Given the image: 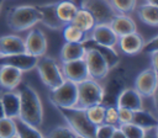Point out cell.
Instances as JSON below:
<instances>
[{
  "label": "cell",
  "instance_id": "cell-9",
  "mask_svg": "<svg viewBox=\"0 0 158 138\" xmlns=\"http://www.w3.org/2000/svg\"><path fill=\"white\" fill-rule=\"evenodd\" d=\"M142 97H151L156 95L157 90V70L151 68L141 71L136 80L133 87Z\"/></svg>",
  "mask_w": 158,
  "mask_h": 138
},
{
  "label": "cell",
  "instance_id": "cell-14",
  "mask_svg": "<svg viewBox=\"0 0 158 138\" xmlns=\"http://www.w3.org/2000/svg\"><path fill=\"white\" fill-rule=\"evenodd\" d=\"M125 89V80L121 75L116 74L114 75L106 84L104 89V95H102V101L101 104L104 106H116V100L120 92Z\"/></svg>",
  "mask_w": 158,
  "mask_h": 138
},
{
  "label": "cell",
  "instance_id": "cell-37",
  "mask_svg": "<svg viewBox=\"0 0 158 138\" xmlns=\"http://www.w3.org/2000/svg\"><path fill=\"white\" fill-rule=\"evenodd\" d=\"M117 113H118V124L120 123L132 122V113H133V111H131L128 108H125V107H117Z\"/></svg>",
  "mask_w": 158,
  "mask_h": 138
},
{
  "label": "cell",
  "instance_id": "cell-36",
  "mask_svg": "<svg viewBox=\"0 0 158 138\" xmlns=\"http://www.w3.org/2000/svg\"><path fill=\"white\" fill-rule=\"evenodd\" d=\"M117 126H112L109 123H101L99 126H96V131H95V137H101V138H112V133L115 131Z\"/></svg>",
  "mask_w": 158,
  "mask_h": 138
},
{
  "label": "cell",
  "instance_id": "cell-23",
  "mask_svg": "<svg viewBox=\"0 0 158 138\" xmlns=\"http://www.w3.org/2000/svg\"><path fill=\"white\" fill-rule=\"evenodd\" d=\"M86 48L83 43L79 42H65L60 49V60L62 62H70L84 58Z\"/></svg>",
  "mask_w": 158,
  "mask_h": 138
},
{
  "label": "cell",
  "instance_id": "cell-40",
  "mask_svg": "<svg viewBox=\"0 0 158 138\" xmlns=\"http://www.w3.org/2000/svg\"><path fill=\"white\" fill-rule=\"evenodd\" d=\"M112 138H125V136H123L122 131L118 128V126L115 128V131H114V133H112Z\"/></svg>",
  "mask_w": 158,
  "mask_h": 138
},
{
  "label": "cell",
  "instance_id": "cell-31",
  "mask_svg": "<svg viewBox=\"0 0 158 138\" xmlns=\"http://www.w3.org/2000/svg\"><path fill=\"white\" fill-rule=\"evenodd\" d=\"M0 137L1 138L16 137V124L14 118H10V117L0 118Z\"/></svg>",
  "mask_w": 158,
  "mask_h": 138
},
{
  "label": "cell",
  "instance_id": "cell-19",
  "mask_svg": "<svg viewBox=\"0 0 158 138\" xmlns=\"http://www.w3.org/2000/svg\"><path fill=\"white\" fill-rule=\"evenodd\" d=\"M25 52V41L16 34H5L0 37V57Z\"/></svg>",
  "mask_w": 158,
  "mask_h": 138
},
{
  "label": "cell",
  "instance_id": "cell-17",
  "mask_svg": "<svg viewBox=\"0 0 158 138\" xmlns=\"http://www.w3.org/2000/svg\"><path fill=\"white\" fill-rule=\"evenodd\" d=\"M37 9L41 14V23L51 30H62L64 23L58 18L56 11V2L37 5Z\"/></svg>",
  "mask_w": 158,
  "mask_h": 138
},
{
  "label": "cell",
  "instance_id": "cell-35",
  "mask_svg": "<svg viewBox=\"0 0 158 138\" xmlns=\"http://www.w3.org/2000/svg\"><path fill=\"white\" fill-rule=\"evenodd\" d=\"M48 137H78L69 126H58L48 132Z\"/></svg>",
  "mask_w": 158,
  "mask_h": 138
},
{
  "label": "cell",
  "instance_id": "cell-18",
  "mask_svg": "<svg viewBox=\"0 0 158 138\" xmlns=\"http://www.w3.org/2000/svg\"><path fill=\"white\" fill-rule=\"evenodd\" d=\"M143 43H144L143 37L137 31L123 34V36L118 37V39H117V44H118L120 49L123 53L130 54V55L139 53L141 49H142Z\"/></svg>",
  "mask_w": 158,
  "mask_h": 138
},
{
  "label": "cell",
  "instance_id": "cell-3",
  "mask_svg": "<svg viewBox=\"0 0 158 138\" xmlns=\"http://www.w3.org/2000/svg\"><path fill=\"white\" fill-rule=\"evenodd\" d=\"M64 117L67 124L74 131L78 137H95L96 126L91 123L86 116L85 108L80 107H57Z\"/></svg>",
  "mask_w": 158,
  "mask_h": 138
},
{
  "label": "cell",
  "instance_id": "cell-30",
  "mask_svg": "<svg viewBox=\"0 0 158 138\" xmlns=\"http://www.w3.org/2000/svg\"><path fill=\"white\" fill-rule=\"evenodd\" d=\"M86 116L89 118V121L91 123H94L95 126H99L101 123H104V117H105V106L102 104H96L93 105L88 108H85Z\"/></svg>",
  "mask_w": 158,
  "mask_h": 138
},
{
  "label": "cell",
  "instance_id": "cell-11",
  "mask_svg": "<svg viewBox=\"0 0 158 138\" xmlns=\"http://www.w3.org/2000/svg\"><path fill=\"white\" fill-rule=\"evenodd\" d=\"M60 71L65 80L73 81L75 84L89 78V73H88V68L84 58L70 60V62H62Z\"/></svg>",
  "mask_w": 158,
  "mask_h": 138
},
{
  "label": "cell",
  "instance_id": "cell-15",
  "mask_svg": "<svg viewBox=\"0 0 158 138\" xmlns=\"http://www.w3.org/2000/svg\"><path fill=\"white\" fill-rule=\"evenodd\" d=\"M22 79V71L15 67L2 64L0 65V87L5 90L16 89Z\"/></svg>",
  "mask_w": 158,
  "mask_h": 138
},
{
  "label": "cell",
  "instance_id": "cell-12",
  "mask_svg": "<svg viewBox=\"0 0 158 138\" xmlns=\"http://www.w3.org/2000/svg\"><path fill=\"white\" fill-rule=\"evenodd\" d=\"M37 60H38L37 57L28 54L26 52H22V53H16V54H11V55H1L0 65L6 64V65L17 68L21 71H27V70L36 68Z\"/></svg>",
  "mask_w": 158,
  "mask_h": 138
},
{
  "label": "cell",
  "instance_id": "cell-33",
  "mask_svg": "<svg viewBox=\"0 0 158 138\" xmlns=\"http://www.w3.org/2000/svg\"><path fill=\"white\" fill-rule=\"evenodd\" d=\"M110 2L117 14L123 15L132 14L137 6V0H110Z\"/></svg>",
  "mask_w": 158,
  "mask_h": 138
},
{
  "label": "cell",
  "instance_id": "cell-28",
  "mask_svg": "<svg viewBox=\"0 0 158 138\" xmlns=\"http://www.w3.org/2000/svg\"><path fill=\"white\" fill-rule=\"evenodd\" d=\"M63 37L65 39V42H79V43H84L85 41L89 39V36L86 32L79 30L77 26H74L73 23H65L63 26Z\"/></svg>",
  "mask_w": 158,
  "mask_h": 138
},
{
  "label": "cell",
  "instance_id": "cell-7",
  "mask_svg": "<svg viewBox=\"0 0 158 138\" xmlns=\"http://www.w3.org/2000/svg\"><path fill=\"white\" fill-rule=\"evenodd\" d=\"M80 7L88 10L93 15L96 25L109 23L117 14L110 0H83Z\"/></svg>",
  "mask_w": 158,
  "mask_h": 138
},
{
  "label": "cell",
  "instance_id": "cell-29",
  "mask_svg": "<svg viewBox=\"0 0 158 138\" xmlns=\"http://www.w3.org/2000/svg\"><path fill=\"white\" fill-rule=\"evenodd\" d=\"M15 124H16V137H43V134L40 132L38 128L23 122L19 117H15Z\"/></svg>",
  "mask_w": 158,
  "mask_h": 138
},
{
  "label": "cell",
  "instance_id": "cell-25",
  "mask_svg": "<svg viewBox=\"0 0 158 138\" xmlns=\"http://www.w3.org/2000/svg\"><path fill=\"white\" fill-rule=\"evenodd\" d=\"M78 6L73 0H62L56 2V11L58 18L65 25L69 23L78 11Z\"/></svg>",
  "mask_w": 158,
  "mask_h": 138
},
{
  "label": "cell",
  "instance_id": "cell-16",
  "mask_svg": "<svg viewBox=\"0 0 158 138\" xmlns=\"http://www.w3.org/2000/svg\"><path fill=\"white\" fill-rule=\"evenodd\" d=\"M117 107H125L131 111H137L143 108V101L142 96L132 87H125L116 100Z\"/></svg>",
  "mask_w": 158,
  "mask_h": 138
},
{
  "label": "cell",
  "instance_id": "cell-13",
  "mask_svg": "<svg viewBox=\"0 0 158 138\" xmlns=\"http://www.w3.org/2000/svg\"><path fill=\"white\" fill-rule=\"evenodd\" d=\"M90 39L102 44V46H107V47H115L117 44V34L114 32V30L110 27L109 23H98L93 27V30L90 31Z\"/></svg>",
  "mask_w": 158,
  "mask_h": 138
},
{
  "label": "cell",
  "instance_id": "cell-10",
  "mask_svg": "<svg viewBox=\"0 0 158 138\" xmlns=\"http://www.w3.org/2000/svg\"><path fill=\"white\" fill-rule=\"evenodd\" d=\"M25 41V52L37 58L42 57L47 52V37L40 28H32Z\"/></svg>",
  "mask_w": 158,
  "mask_h": 138
},
{
  "label": "cell",
  "instance_id": "cell-32",
  "mask_svg": "<svg viewBox=\"0 0 158 138\" xmlns=\"http://www.w3.org/2000/svg\"><path fill=\"white\" fill-rule=\"evenodd\" d=\"M118 128L122 131L125 138H143L144 137V129L141 128L139 126L135 124L133 122H127V123H120Z\"/></svg>",
  "mask_w": 158,
  "mask_h": 138
},
{
  "label": "cell",
  "instance_id": "cell-24",
  "mask_svg": "<svg viewBox=\"0 0 158 138\" xmlns=\"http://www.w3.org/2000/svg\"><path fill=\"white\" fill-rule=\"evenodd\" d=\"M137 15L141 18V21L144 22L146 25L157 27V25H158V5L144 2L138 6Z\"/></svg>",
  "mask_w": 158,
  "mask_h": 138
},
{
  "label": "cell",
  "instance_id": "cell-4",
  "mask_svg": "<svg viewBox=\"0 0 158 138\" xmlns=\"http://www.w3.org/2000/svg\"><path fill=\"white\" fill-rule=\"evenodd\" d=\"M104 87L94 79L88 78L77 84V102L75 107L88 108L93 105L101 104Z\"/></svg>",
  "mask_w": 158,
  "mask_h": 138
},
{
  "label": "cell",
  "instance_id": "cell-41",
  "mask_svg": "<svg viewBox=\"0 0 158 138\" xmlns=\"http://www.w3.org/2000/svg\"><path fill=\"white\" fill-rule=\"evenodd\" d=\"M5 117V113H4V107H2V104H1V99H0V118Z\"/></svg>",
  "mask_w": 158,
  "mask_h": 138
},
{
  "label": "cell",
  "instance_id": "cell-42",
  "mask_svg": "<svg viewBox=\"0 0 158 138\" xmlns=\"http://www.w3.org/2000/svg\"><path fill=\"white\" fill-rule=\"evenodd\" d=\"M146 2H149V4H154V5H157V0H146Z\"/></svg>",
  "mask_w": 158,
  "mask_h": 138
},
{
  "label": "cell",
  "instance_id": "cell-1",
  "mask_svg": "<svg viewBox=\"0 0 158 138\" xmlns=\"http://www.w3.org/2000/svg\"><path fill=\"white\" fill-rule=\"evenodd\" d=\"M20 110L19 118L23 122L38 128L43 122V107L36 90L27 84L20 83Z\"/></svg>",
  "mask_w": 158,
  "mask_h": 138
},
{
  "label": "cell",
  "instance_id": "cell-43",
  "mask_svg": "<svg viewBox=\"0 0 158 138\" xmlns=\"http://www.w3.org/2000/svg\"><path fill=\"white\" fill-rule=\"evenodd\" d=\"M5 2V0H0V10H1V7H2V4Z\"/></svg>",
  "mask_w": 158,
  "mask_h": 138
},
{
  "label": "cell",
  "instance_id": "cell-5",
  "mask_svg": "<svg viewBox=\"0 0 158 138\" xmlns=\"http://www.w3.org/2000/svg\"><path fill=\"white\" fill-rule=\"evenodd\" d=\"M36 68L41 80L49 90L59 86L64 81V76L60 71L58 63L51 57H47V55L40 57L37 60Z\"/></svg>",
  "mask_w": 158,
  "mask_h": 138
},
{
  "label": "cell",
  "instance_id": "cell-6",
  "mask_svg": "<svg viewBox=\"0 0 158 138\" xmlns=\"http://www.w3.org/2000/svg\"><path fill=\"white\" fill-rule=\"evenodd\" d=\"M49 100L56 107H74L77 102V84L64 79L59 86L51 89Z\"/></svg>",
  "mask_w": 158,
  "mask_h": 138
},
{
  "label": "cell",
  "instance_id": "cell-27",
  "mask_svg": "<svg viewBox=\"0 0 158 138\" xmlns=\"http://www.w3.org/2000/svg\"><path fill=\"white\" fill-rule=\"evenodd\" d=\"M132 122L135 124L139 126L141 128H143L144 131L151 129V128H154V127L158 126L157 118L149 111H146L143 108L137 110V111H133V113H132Z\"/></svg>",
  "mask_w": 158,
  "mask_h": 138
},
{
  "label": "cell",
  "instance_id": "cell-34",
  "mask_svg": "<svg viewBox=\"0 0 158 138\" xmlns=\"http://www.w3.org/2000/svg\"><path fill=\"white\" fill-rule=\"evenodd\" d=\"M104 122L112 124V126H118V113H117V107L116 106H105V117Z\"/></svg>",
  "mask_w": 158,
  "mask_h": 138
},
{
  "label": "cell",
  "instance_id": "cell-8",
  "mask_svg": "<svg viewBox=\"0 0 158 138\" xmlns=\"http://www.w3.org/2000/svg\"><path fill=\"white\" fill-rule=\"evenodd\" d=\"M84 60L88 68V73H89V78L99 81L105 79L109 73V65L106 63V60L104 59V57L95 49L93 48H86L85 54H84Z\"/></svg>",
  "mask_w": 158,
  "mask_h": 138
},
{
  "label": "cell",
  "instance_id": "cell-22",
  "mask_svg": "<svg viewBox=\"0 0 158 138\" xmlns=\"http://www.w3.org/2000/svg\"><path fill=\"white\" fill-rule=\"evenodd\" d=\"M1 104L4 107V113L5 117L15 118L19 116V110H20V96L19 92H14L12 90H7L4 92L1 96Z\"/></svg>",
  "mask_w": 158,
  "mask_h": 138
},
{
  "label": "cell",
  "instance_id": "cell-20",
  "mask_svg": "<svg viewBox=\"0 0 158 138\" xmlns=\"http://www.w3.org/2000/svg\"><path fill=\"white\" fill-rule=\"evenodd\" d=\"M109 25L114 30V32L117 34V37L137 31V25L133 21V18L123 14H116L115 17L109 22Z\"/></svg>",
  "mask_w": 158,
  "mask_h": 138
},
{
  "label": "cell",
  "instance_id": "cell-26",
  "mask_svg": "<svg viewBox=\"0 0 158 138\" xmlns=\"http://www.w3.org/2000/svg\"><path fill=\"white\" fill-rule=\"evenodd\" d=\"M70 23H73V25L77 26L79 30H81V31H84V32H86V33H89V32L93 30V27L96 25L94 17H93V15H91L88 10L81 9V7L78 9V11H77V14L74 15L73 20L70 21Z\"/></svg>",
  "mask_w": 158,
  "mask_h": 138
},
{
  "label": "cell",
  "instance_id": "cell-38",
  "mask_svg": "<svg viewBox=\"0 0 158 138\" xmlns=\"http://www.w3.org/2000/svg\"><path fill=\"white\" fill-rule=\"evenodd\" d=\"M158 37L157 36H154L153 38H151V41H148L146 44L143 43V46H142V49H141V52H146V53H152V52H154V51H158Z\"/></svg>",
  "mask_w": 158,
  "mask_h": 138
},
{
  "label": "cell",
  "instance_id": "cell-2",
  "mask_svg": "<svg viewBox=\"0 0 158 138\" xmlns=\"http://www.w3.org/2000/svg\"><path fill=\"white\" fill-rule=\"evenodd\" d=\"M41 22L37 5H17L9 10L6 23L12 31H26Z\"/></svg>",
  "mask_w": 158,
  "mask_h": 138
},
{
  "label": "cell",
  "instance_id": "cell-21",
  "mask_svg": "<svg viewBox=\"0 0 158 138\" xmlns=\"http://www.w3.org/2000/svg\"><path fill=\"white\" fill-rule=\"evenodd\" d=\"M83 44H84L85 48H93V49L98 51V52L104 57V59L106 60V63H107L110 70H112L114 68H116V67L118 65L120 58H118L117 52L114 49V47H107V46L99 44V43L91 41L90 38H89L88 41H85Z\"/></svg>",
  "mask_w": 158,
  "mask_h": 138
},
{
  "label": "cell",
  "instance_id": "cell-39",
  "mask_svg": "<svg viewBox=\"0 0 158 138\" xmlns=\"http://www.w3.org/2000/svg\"><path fill=\"white\" fill-rule=\"evenodd\" d=\"M151 54V60H152V68L157 70V59H158V51H154Z\"/></svg>",
  "mask_w": 158,
  "mask_h": 138
}]
</instances>
